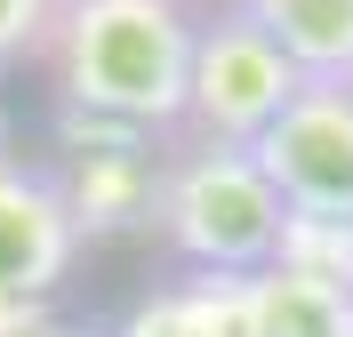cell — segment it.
Listing matches in <instances>:
<instances>
[{
  "mask_svg": "<svg viewBox=\"0 0 353 337\" xmlns=\"http://www.w3.org/2000/svg\"><path fill=\"white\" fill-rule=\"evenodd\" d=\"M345 89H353V81H345Z\"/></svg>",
  "mask_w": 353,
  "mask_h": 337,
  "instance_id": "obj_14",
  "label": "cell"
},
{
  "mask_svg": "<svg viewBox=\"0 0 353 337\" xmlns=\"http://www.w3.org/2000/svg\"><path fill=\"white\" fill-rule=\"evenodd\" d=\"M273 265H297V273H321V281L353 289V225H337V217H289Z\"/></svg>",
  "mask_w": 353,
  "mask_h": 337,
  "instance_id": "obj_9",
  "label": "cell"
},
{
  "mask_svg": "<svg viewBox=\"0 0 353 337\" xmlns=\"http://www.w3.org/2000/svg\"><path fill=\"white\" fill-rule=\"evenodd\" d=\"M153 225L193 273H265L281 257L289 209L273 193V177L257 169V153L169 136L161 185H153Z\"/></svg>",
  "mask_w": 353,
  "mask_h": 337,
  "instance_id": "obj_2",
  "label": "cell"
},
{
  "mask_svg": "<svg viewBox=\"0 0 353 337\" xmlns=\"http://www.w3.org/2000/svg\"><path fill=\"white\" fill-rule=\"evenodd\" d=\"M48 24H57V0H0V72H17L24 57H41Z\"/></svg>",
  "mask_w": 353,
  "mask_h": 337,
  "instance_id": "obj_10",
  "label": "cell"
},
{
  "mask_svg": "<svg viewBox=\"0 0 353 337\" xmlns=\"http://www.w3.org/2000/svg\"><path fill=\"white\" fill-rule=\"evenodd\" d=\"M81 257V217L65 201L57 169H24L0 161V297L41 305Z\"/></svg>",
  "mask_w": 353,
  "mask_h": 337,
  "instance_id": "obj_5",
  "label": "cell"
},
{
  "mask_svg": "<svg viewBox=\"0 0 353 337\" xmlns=\"http://www.w3.org/2000/svg\"><path fill=\"white\" fill-rule=\"evenodd\" d=\"M305 89V72L289 65L273 32L249 17L241 0H217V17H193V81H185V145H257L281 105Z\"/></svg>",
  "mask_w": 353,
  "mask_h": 337,
  "instance_id": "obj_3",
  "label": "cell"
},
{
  "mask_svg": "<svg viewBox=\"0 0 353 337\" xmlns=\"http://www.w3.org/2000/svg\"><path fill=\"white\" fill-rule=\"evenodd\" d=\"M241 337H353V289L297 265H265L241 281Z\"/></svg>",
  "mask_w": 353,
  "mask_h": 337,
  "instance_id": "obj_6",
  "label": "cell"
},
{
  "mask_svg": "<svg viewBox=\"0 0 353 337\" xmlns=\"http://www.w3.org/2000/svg\"><path fill=\"white\" fill-rule=\"evenodd\" d=\"M48 72L81 121L169 145L193 81V8L185 0H65L48 24Z\"/></svg>",
  "mask_w": 353,
  "mask_h": 337,
  "instance_id": "obj_1",
  "label": "cell"
},
{
  "mask_svg": "<svg viewBox=\"0 0 353 337\" xmlns=\"http://www.w3.org/2000/svg\"><path fill=\"white\" fill-rule=\"evenodd\" d=\"M24 337H97V329H72V321H41V329H24Z\"/></svg>",
  "mask_w": 353,
  "mask_h": 337,
  "instance_id": "obj_11",
  "label": "cell"
},
{
  "mask_svg": "<svg viewBox=\"0 0 353 337\" xmlns=\"http://www.w3.org/2000/svg\"><path fill=\"white\" fill-rule=\"evenodd\" d=\"M305 81H353V0H241Z\"/></svg>",
  "mask_w": 353,
  "mask_h": 337,
  "instance_id": "obj_7",
  "label": "cell"
},
{
  "mask_svg": "<svg viewBox=\"0 0 353 337\" xmlns=\"http://www.w3.org/2000/svg\"><path fill=\"white\" fill-rule=\"evenodd\" d=\"M0 161H8V112H0Z\"/></svg>",
  "mask_w": 353,
  "mask_h": 337,
  "instance_id": "obj_12",
  "label": "cell"
},
{
  "mask_svg": "<svg viewBox=\"0 0 353 337\" xmlns=\"http://www.w3.org/2000/svg\"><path fill=\"white\" fill-rule=\"evenodd\" d=\"M57 8H65V0H57Z\"/></svg>",
  "mask_w": 353,
  "mask_h": 337,
  "instance_id": "obj_13",
  "label": "cell"
},
{
  "mask_svg": "<svg viewBox=\"0 0 353 337\" xmlns=\"http://www.w3.org/2000/svg\"><path fill=\"white\" fill-rule=\"evenodd\" d=\"M241 281L249 273H193L176 289H153L121 321V337H241Z\"/></svg>",
  "mask_w": 353,
  "mask_h": 337,
  "instance_id": "obj_8",
  "label": "cell"
},
{
  "mask_svg": "<svg viewBox=\"0 0 353 337\" xmlns=\"http://www.w3.org/2000/svg\"><path fill=\"white\" fill-rule=\"evenodd\" d=\"M249 153L273 177L289 217L353 225V89L345 81H305Z\"/></svg>",
  "mask_w": 353,
  "mask_h": 337,
  "instance_id": "obj_4",
  "label": "cell"
}]
</instances>
